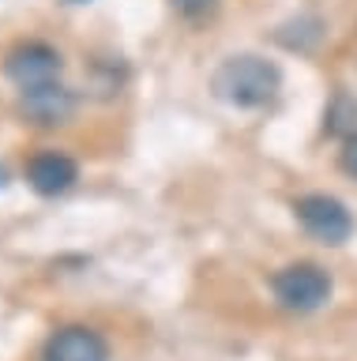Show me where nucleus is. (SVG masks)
Listing matches in <instances>:
<instances>
[{
  "label": "nucleus",
  "instance_id": "obj_9",
  "mask_svg": "<svg viewBox=\"0 0 357 361\" xmlns=\"http://www.w3.org/2000/svg\"><path fill=\"white\" fill-rule=\"evenodd\" d=\"M339 166H342V173L357 177V132L346 135V143H342V151H339Z\"/></svg>",
  "mask_w": 357,
  "mask_h": 361
},
{
  "label": "nucleus",
  "instance_id": "obj_5",
  "mask_svg": "<svg viewBox=\"0 0 357 361\" xmlns=\"http://www.w3.org/2000/svg\"><path fill=\"white\" fill-rule=\"evenodd\" d=\"M42 361H109V346L94 327L72 324L49 335L46 350H42Z\"/></svg>",
  "mask_w": 357,
  "mask_h": 361
},
{
  "label": "nucleus",
  "instance_id": "obj_3",
  "mask_svg": "<svg viewBox=\"0 0 357 361\" xmlns=\"http://www.w3.org/2000/svg\"><path fill=\"white\" fill-rule=\"evenodd\" d=\"M297 211V222L305 226V233H312L316 241L323 245H342L350 241L353 233V214L342 200L327 196V192H308L294 203Z\"/></svg>",
  "mask_w": 357,
  "mask_h": 361
},
{
  "label": "nucleus",
  "instance_id": "obj_10",
  "mask_svg": "<svg viewBox=\"0 0 357 361\" xmlns=\"http://www.w3.org/2000/svg\"><path fill=\"white\" fill-rule=\"evenodd\" d=\"M75 4H80V0H75Z\"/></svg>",
  "mask_w": 357,
  "mask_h": 361
},
{
  "label": "nucleus",
  "instance_id": "obj_8",
  "mask_svg": "<svg viewBox=\"0 0 357 361\" xmlns=\"http://www.w3.org/2000/svg\"><path fill=\"white\" fill-rule=\"evenodd\" d=\"M170 8H173L181 19H188V23H199V19L215 16L218 0H170Z\"/></svg>",
  "mask_w": 357,
  "mask_h": 361
},
{
  "label": "nucleus",
  "instance_id": "obj_1",
  "mask_svg": "<svg viewBox=\"0 0 357 361\" xmlns=\"http://www.w3.org/2000/svg\"><path fill=\"white\" fill-rule=\"evenodd\" d=\"M278 87H282L278 68L271 61H263V56H256V53L230 56V61H222L218 72H215V94L222 102H230V106H237V109L267 106V102L278 94Z\"/></svg>",
  "mask_w": 357,
  "mask_h": 361
},
{
  "label": "nucleus",
  "instance_id": "obj_6",
  "mask_svg": "<svg viewBox=\"0 0 357 361\" xmlns=\"http://www.w3.org/2000/svg\"><path fill=\"white\" fill-rule=\"evenodd\" d=\"M75 177H80V166L61 151H42L27 166V180L38 196H61L75 185Z\"/></svg>",
  "mask_w": 357,
  "mask_h": 361
},
{
  "label": "nucleus",
  "instance_id": "obj_2",
  "mask_svg": "<svg viewBox=\"0 0 357 361\" xmlns=\"http://www.w3.org/2000/svg\"><path fill=\"white\" fill-rule=\"evenodd\" d=\"M271 290L289 312H316L331 301V275L320 264H289L271 279Z\"/></svg>",
  "mask_w": 357,
  "mask_h": 361
},
{
  "label": "nucleus",
  "instance_id": "obj_7",
  "mask_svg": "<svg viewBox=\"0 0 357 361\" xmlns=\"http://www.w3.org/2000/svg\"><path fill=\"white\" fill-rule=\"evenodd\" d=\"M72 109H75V98H72V90L61 87V83L23 90V117H30L35 124H61V121L72 117Z\"/></svg>",
  "mask_w": 357,
  "mask_h": 361
},
{
  "label": "nucleus",
  "instance_id": "obj_4",
  "mask_svg": "<svg viewBox=\"0 0 357 361\" xmlns=\"http://www.w3.org/2000/svg\"><path fill=\"white\" fill-rule=\"evenodd\" d=\"M4 72H8V79H12L15 87H23V90L57 83V75H61V53L49 49L46 42H23V45H15V49L8 53Z\"/></svg>",
  "mask_w": 357,
  "mask_h": 361
}]
</instances>
